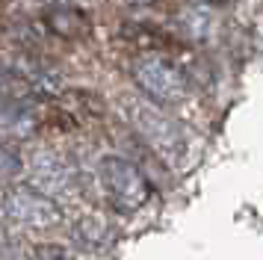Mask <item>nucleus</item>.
I'll list each match as a JSON object with an SVG mask.
<instances>
[{
    "instance_id": "0eeeda50",
    "label": "nucleus",
    "mask_w": 263,
    "mask_h": 260,
    "mask_svg": "<svg viewBox=\"0 0 263 260\" xmlns=\"http://www.w3.org/2000/svg\"><path fill=\"white\" fill-rule=\"evenodd\" d=\"M50 33H57L60 39H83L89 33V12H83L80 6H71V3H57L48 9V18H45Z\"/></svg>"
},
{
    "instance_id": "f257e3e1",
    "label": "nucleus",
    "mask_w": 263,
    "mask_h": 260,
    "mask_svg": "<svg viewBox=\"0 0 263 260\" xmlns=\"http://www.w3.org/2000/svg\"><path fill=\"white\" fill-rule=\"evenodd\" d=\"M121 109H124L127 124L139 133V139H142L163 163L180 165L186 160L190 136H186V130L180 127L163 106H157L154 101H148L142 95H130V98L121 101Z\"/></svg>"
},
{
    "instance_id": "39448f33",
    "label": "nucleus",
    "mask_w": 263,
    "mask_h": 260,
    "mask_svg": "<svg viewBox=\"0 0 263 260\" xmlns=\"http://www.w3.org/2000/svg\"><path fill=\"white\" fill-rule=\"evenodd\" d=\"M30 177L33 183L30 187L42 189L50 198H60V195H71L77 189V169H74L65 157H60L57 151H36L30 154Z\"/></svg>"
},
{
    "instance_id": "1a4fd4ad",
    "label": "nucleus",
    "mask_w": 263,
    "mask_h": 260,
    "mask_svg": "<svg viewBox=\"0 0 263 260\" xmlns=\"http://www.w3.org/2000/svg\"><path fill=\"white\" fill-rule=\"evenodd\" d=\"M21 169H24L21 154L15 151L6 139H0V183H9V180H15V177L21 175Z\"/></svg>"
},
{
    "instance_id": "9d476101",
    "label": "nucleus",
    "mask_w": 263,
    "mask_h": 260,
    "mask_svg": "<svg viewBox=\"0 0 263 260\" xmlns=\"http://www.w3.org/2000/svg\"><path fill=\"white\" fill-rule=\"evenodd\" d=\"M30 260H74V251L62 243H36L30 248Z\"/></svg>"
},
{
    "instance_id": "20e7f679",
    "label": "nucleus",
    "mask_w": 263,
    "mask_h": 260,
    "mask_svg": "<svg viewBox=\"0 0 263 260\" xmlns=\"http://www.w3.org/2000/svg\"><path fill=\"white\" fill-rule=\"evenodd\" d=\"M0 213H3V219H9L12 225L27 228V231H50L62 222V210L57 198L45 195L42 189L30 187V183L3 189Z\"/></svg>"
},
{
    "instance_id": "f8f14e48",
    "label": "nucleus",
    "mask_w": 263,
    "mask_h": 260,
    "mask_svg": "<svg viewBox=\"0 0 263 260\" xmlns=\"http://www.w3.org/2000/svg\"><path fill=\"white\" fill-rule=\"evenodd\" d=\"M133 3H148V0H133Z\"/></svg>"
},
{
    "instance_id": "6e6552de",
    "label": "nucleus",
    "mask_w": 263,
    "mask_h": 260,
    "mask_svg": "<svg viewBox=\"0 0 263 260\" xmlns=\"http://www.w3.org/2000/svg\"><path fill=\"white\" fill-rule=\"evenodd\" d=\"M178 30L183 33V39L190 42H207L216 30V15L210 6L204 3H195V6H186V9L178 15Z\"/></svg>"
},
{
    "instance_id": "423d86ee",
    "label": "nucleus",
    "mask_w": 263,
    "mask_h": 260,
    "mask_svg": "<svg viewBox=\"0 0 263 260\" xmlns=\"http://www.w3.org/2000/svg\"><path fill=\"white\" fill-rule=\"evenodd\" d=\"M112 228L98 213H80L71 222V243L83 251H107L112 246Z\"/></svg>"
},
{
    "instance_id": "f03ea898",
    "label": "nucleus",
    "mask_w": 263,
    "mask_h": 260,
    "mask_svg": "<svg viewBox=\"0 0 263 260\" xmlns=\"http://www.w3.org/2000/svg\"><path fill=\"white\" fill-rule=\"evenodd\" d=\"M98 180L109 207L119 213H136L151 198V183L142 169L121 154H104L98 160Z\"/></svg>"
},
{
    "instance_id": "ddd939ff",
    "label": "nucleus",
    "mask_w": 263,
    "mask_h": 260,
    "mask_svg": "<svg viewBox=\"0 0 263 260\" xmlns=\"http://www.w3.org/2000/svg\"><path fill=\"white\" fill-rule=\"evenodd\" d=\"M0 74H3V68H0Z\"/></svg>"
},
{
    "instance_id": "7ed1b4c3",
    "label": "nucleus",
    "mask_w": 263,
    "mask_h": 260,
    "mask_svg": "<svg viewBox=\"0 0 263 260\" xmlns=\"http://www.w3.org/2000/svg\"><path fill=\"white\" fill-rule=\"evenodd\" d=\"M133 83L139 86L142 98L154 101L157 106H172L180 104L186 95H190V83H186V74L172 62V59L160 57V53H148V57H139L133 62Z\"/></svg>"
},
{
    "instance_id": "9b49d317",
    "label": "nucleus",
    "mask_w": 263,
    "mask_h": 260,
    "mask_svg": "<svg viewBox=\"0 0 263 260\" xmlns=\"http://www.w3.org/2000/svg\"><path fill=\"white\" fill-rule=\"evenodd\" d=\"M9 254V236H6V231L0 228V257H6Z\"/></svg>"
}]
</instances>
